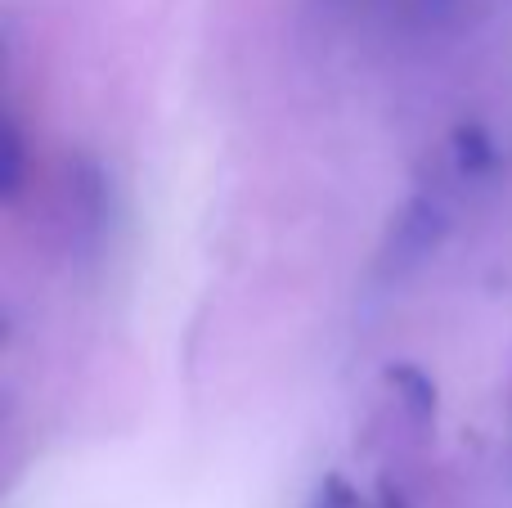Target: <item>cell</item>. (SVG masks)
<instances>
[{"label": "cell", "instance_id": "obj_1", "mask_svg": "<svg viewBox=\"0 0 512 508\" xmlns=\"http://www.w3.org/2000/svg\"><path fill=\"white\" fill-rule=\"evenodd\" d=\"M459 185L463 180L445 167V180L418 185L414 194L405 198V207L391 216L387 239H382V248H378V275L387 279V284H400V279L418 275V270L445 248V239H450V230H454V189Z\"/></svg>", "mask_w": 512, "mask_h": 508}, {"label": "cell", "instance_id": "obj_2", "mask_svg": "<svg viewBox=\"0 0 512 508\" xmlns=\"http://www.w3.org/2000/svg\"><path fill=\"white\" fill-rule=\"evenodd\" d=\"M382 410H387L391 428H400L405 441H423L436 428V383L414 365V360H396L382 374Z\"/></svg>", "mask_w": 512, "mask_h": 508}, {"label": "cell", "instance_id": "obj_3", "mask_svg": "<svg viewBox=\"0 0 512 508\" xmlns=\"http://www.w3.org/2000/svg\"><path fill=\"white\" fill-rule=\"evenodd\" d=\"M306 508H369L360 500V491H355L351 482H346V477H324V482H319V491H315V500H310Z\"/></svg>", "mask_w": 512, "mask_h": 508}, {"label": "cell", "instance_id": "obj_4", "mask_svg": "<svg viewBox=\"0 0 512 508\" xmlns=\"http://www.w3.org/2000/svg\"><path fill=\"white\" fill-rule=\"evenodd\" d=\"M369 508H409V500L400 491H391V486H382V495H378V504H369Z\"/></svg>", "mask_w": 512, "mask_h": 508}, {"label": "cell", "instance_id": "obj_5", "mask_svg": "<svg viewBox=\"0 0 512 508\" xmlns=\"http://www.w3.org/2000/svg\"><path fill=\"white\" fill-rule=\"evenodd\" d=\"M504 459H508V482H512V419H508V441H504Z\"/></svg>", "mask_w": 512, "mask_h": 508}]
</instances>
